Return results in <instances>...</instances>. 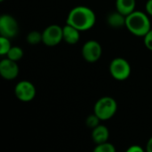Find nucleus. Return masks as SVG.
<instances>
[{
	"label": "nucleus",
	"instance_id": "1",
	"mask_svg": "<svg viewBox=\"0 0 152 152\" xmlns=\"http://www.w3.org/2000/svg\"><path fill=\"white\" fill-rule=\"evenodd\" d=\"M96 22V15L93 9L85 5H77L72 8L66 20L69 24L79 31H86L94 28Z\"/></svg>",
	"mask_w": 152,
	"mask_h": 152
},
{
	"label": "nucleus",
	"instance_id": "2",
	"mask_svg": "<svg viewBox=\"0 0 152 152\" xmlns=\"http://www.w3.org/2000/svg\"><path fill=\"white\" fill-rule=\"evenodd\" d=\"M149 16L147 12L135 10L126 16V28L131 34L143 37L151 29V22Z\"/></svg>",
	"mask_w": 152,
	"mask_h": 152
},
{
	"label": "nucleus",
	"instance_id": "3",
	"mask_svg": "<svg viewBox=\"0 0 152 152\" xmlns=\"http://www.w3.org/2000/svg\"><path fill=\"white\" fill-rule=\"evenodd\" d=\"M118 110L117 101L110 96L101 97L94 104V113L101 119L106 121L112 118Z\"/></svg>",
	"mask_w": 152,
	"mask_h": 152
},
{
	"label": "nucleus",
	"instance_id": "4",
	"mask_svg": "<svg viewBox=\"0 0 152 152\" xmlns=\"http://www.w3.org/2000/svg\"><path fill=\"white\" fill-rule=\"evenodd\" d=\"M110 73L118 81H125L131 75V65L127 60L122 57L114 58L110 63Z\"/></svg>",
	"mask_w": 152,
	"mask_h": 152
},
{
	"label": "nucleus",
	"instance_id": "5",
	"mask_svg": "<svg viewBox=\"0 0 152 152\" xmlns=\"http://www.w3.org/2000/svg\"><path fill=\"white\" fill-rule=\"evenodd\" d=\"M62 40H63L62 27L57 24L49 25L42 32V42L46 46L49 47L56 46Z\"/></svg>",
	"mask_w": 152,
	"mask_h": 152
},
{
	"label": "nucleus",
	"instance_id": "6",
	"mask_svg": "<svg viewBox=\"0 0 152 152\" xmlns=\"http://www.w3.org/2000/svg\"><path fill=\"white\" fill-rule=\"evenodd\" d=\"M81 53L86 61L94 63L101 59L102 54V47L98 41L88 40L83 45Z\"/></svg>",
	"mask_w": 152,
	"mask_h": 152
},
{
	"label": "nucleus",
	"instance_id": "7",
	"mask_svg": "<svg viewBox=\"0 0 152 152\" xmlns=\"http://www.w3.org/2000/svg\"><path fill=\"white\" fill-rule=\"evenodd\" d=\"M14 94L20 102H28L36 97L37 90L30 81L21 80L16 84L14 87Z\"/></svg>",
	"mask_w": 152,
	"mask_h": 152
},
{
	"label": "nucleus",
	"instance_id": "8",
	"mask_svg": "<svg viewBox=\"0 0 152 152\" xmlns=\"http://www.w3.org/2000/svg\"><path fill=\"white\" fill-rule=\"evenodd\" d=\"M19 32V24L16 19L7 13L2 14L0 17V36L12 38Z\"/></svg>",
	"mask_w": 152,
	"mask_h": 152
},
{
	"label": "nucleus",
	"instance_id": "9",
	"mask_svg": "<svg viewBox=\"0 0 152 152\" xmlns=\"http://www.w3.org/2000/svg\"><path fill=\"white\" fill-rule=\"evenodd\" d=\"M19 66L17 61L9 58H4L0 61V75L5 80H13L19 75Z\"/></svg>",
	"mask_w": 152,
	"mask_h": 152
},
{
	"label": "nucleus",
	"instance_id": "10",
	"mask_svg": "<svg viewBox=\"0 0 152 152\" xmlns=\"http://www.w3.org/2000/svg\"><path fill=\"white\" fill-rule=\"evenodd\" d=\"M80 32L81 31H79L75 27L66 23L62 27L63 40L69 45H76L80 39Z\"/></svg>",
	"mask_w": 152,
	"mask_h": 152
},
{
	"label": "nucleus",
	"instance_id": "11",
	"mask_svg": "<svg viewBox=\"0 0 152 152\" xmlns=\"http://www.w3.org/2000/svg\"><path fill=\"white\" fill-rule=\"evenodd\" d=\"M92 140L95 144H100L109 141L110 138V131L109 128L104 125H99L94 129H92Z\"/></svg>",
	"mask_w": 152,
	"mask_h": 152
},
{
	"label": "nucleus",
	"instance_id": "12",
	"mask_svg": "<svg viewBox=\"0 0 152 152\" xmlns=\"http://www.w3.org/2000/svg\"><path fill=\"white\" fill-rule=\"evenodd\" d=\"M126 16L120 13L116 10V12H112L107 16V24L114 28H119L122 27H126Z\"/></svg>",
	"mask_w": 152,
	"mask_h": 152
},
{
	"label": "nucleus",
	"instance_id": "13",
	"mask_svg": "<svg viewBox=\"0 0 152 152\" xmlns=\"http://www.w3.org/2000/svg\"><path fill=\"white\" fill-rule=\"evenodd\" d=\"M136 0H116V10L125 16L135 11Z\"/></svg>",
	"mask_w": 152,
	"mask_h": 152
},
{
	"label": "nucleus",
	"instance_id": "14",
	"mask_svg": "<svg viewBox=\"0 0 152 152\" xmlns=\"http://www.w3.org/2000/svg\"><path fill=\"white\" fill-rule=\"evenodd\" d=\"M23 49L20 46H12L11 47V49L9 50V52L7 53L6 54V57L9 58L10 60L12 61H19L20 60H21V58L23 57Z\"/></svg>",
	"mask_w": 152,
	"mask_h": 152
},
{
	"label": "nucleus",
	"instance_id": "15",
	"mask_svg": "<svg viewBox=\"0 0 152 152\" xmlns=\"http://www.w3.org/2000/svg\"><path fill=\"white\" fill-rule=\"evenodd\" d=\"M26 41L29 45H36L42 42V32H39L37 30H32L29 33H28L26 37Z\"/></svg>",
	"mask_w": 152,
	"mask_h": 152
},
{
	"label": "nucleus",
	"instance_id": "16",
	"mask_svg": "<svg viewBox=\"0 0 152 152\" xmlns=\"http://www.w3.org/2000/svg\"><path fill=\"white\" fill-rule=\"evenodd\" d=\"M11 47H12V44H11L10 38L0 36V55L6 56Z\"/></svg>",
	"mask_w": 152,
	"mask_h": 152
},
{
	"label": "nucleus",
	"instance_id": "17",
	"mask_svg": "<svg viewBox=\"0 0 152 152\" xmlns=\"http://www.w3.org/2000/svg\"><path fill=\"white\" fill-rule=\"evenodd\" d=\"M94 152H116V148L115 146L108 142L100 143V144H96L95 148L94 149Z\"/></svg>",
	"mask_w": 152,
	"mask_h": 152
},
{
	"label": "nucleus",
	"instance_id": "18",
	"mask_svg": "<svg viewBox=\"0 0 152 152\" xmlns=\"http://www.w3.org/2000/svg\"><path fill=\"white\" fill-rule=\"evenodd\" d=\"M100 122H101V119L94 113V114H91L89 115L86 119V125L91 128V129H94V127H96L97 126L100 125Z\"/></svg>",
	"mask_w": 152,
	"mask_h": 152
},
{
	"label": "nucleus",
	"instance_id": "19",
	"mask_svg": "<svg viewBox=\"0 0 152 152\" xmlns=\"http://www.w3.org/2000/svg\"><path fill=\"white\" fill-rule=\"evenodd\" d=\"M143 42L147 49L152 51V28L143 37Z\"/></svg>",
	"mask_w": 152,
	"mask_h": 152
},
{
	"label": "nucleus",
	"instance_id": "20",
	"mask_svg": "<svg viewBox=\"0 0 152 152\" xmlns=\"http://www.w3.org/2000/svg\"><path fill=\"white\" fill-rule=\"evenodd\" d=\"M127 152H143L144 149L142 147H141L140 145H131L127 150Z\"/></svg>",
	"mask_w": 152,
	"mask_h": 152
},
{
	"label": "nucleus",
	"instance_id": "21",
	"mask_svg": "<svg viewBox=\"0 0 152 152\" xmlns=\"http://www.w3.org/2000/svg\"><path fill=\"white\" fill-rule=\"evenodd\" d=\"M145 10H146V12L152 17V0H148L146 2Z\"/></svg>",
	"mask_w": 152,
	"mask_h": 152
},
{
	"label": "nucleus",
	"instance_id": "22",
	"mask_svg": "<svg viewBox=\"0 0 152 152\" xmlns=\"http://www.w3.org/2000/svg\"><path fill=\"white\" fill-rule=\"evenodd\" d=\"M145 151L147 152H152V136L148 140L146 143V149Z\"/></svg>",
	"mask_w": 152,
	"mask_h": 152
},
{
	"label": "nucleus",
	"instance_id": "23",
	"mask_svg": "<svg viewBox=\"0 0 152 152\" xmlns=\"http://www.w3.org/2000/svg\"><path fill=\"white\" fill-rule=\"evenodd\" d=\"M4 0H0V2H4Z\"/></svg>",
	"mask_w": 152,
	"mask_h": 152
}]
</instances>
